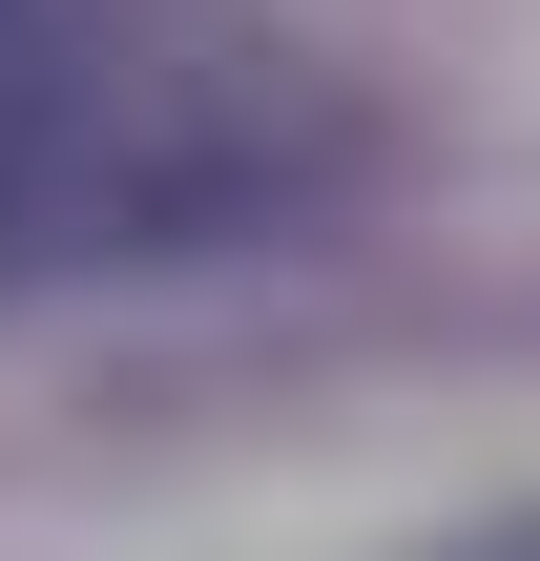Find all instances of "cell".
<instances>
[{
	"mask_svg": "<svg viewBox=\"0 0 540 561\" xmlns=\"http://www.w3.org/2000/svg\"><path fill=\"white\" fill-rule=\"evenodd\" d=\"M437 561H540V500H520V520H458Z\"/></svg>",
	"mask_w": 540,
	"mask_h": 561,
	"instance_id": "1",
	"label": "cell"
}]
</instances>
